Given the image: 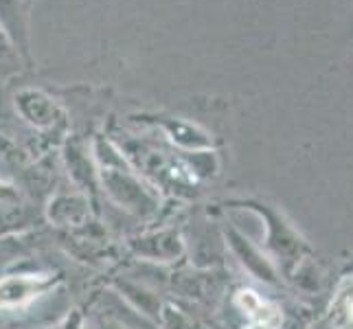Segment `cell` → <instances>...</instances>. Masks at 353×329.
Returning <instances> with one entry per match:
<instances>
[{
    "mask_svg": "<svg viewBox=\"0 0 353 329\" xmlns=\"http://www.w3.org/2000/svg\"><path fill=\"white\" fill-rule=\"evenodd\" d=\"M233 308L248 329H279L283 321L281 308L252 288H241L235 292Z\"/></svg>",
    "mask_w": 353,
    "mask_h": 329,
    "instance_id": "cell-1",
    "label": "cell"
},
{
    "mask_svg": "<svg viewBox=\"0 0 353 329\" xmlns=\"http://www.w3.org/2000/svg\"><path fill=\"white\" fill-rule=\"evenodd\" d=\"M53 286L51 275H16L0 281V310H16L42 297Z\"/></svg>",
    "mask_w": 353,
    "mask_h": 329,
    "instance_id": "cell-2",
    "label": "cell"
},
{
    "mask_svg": "<svg viewBox=\"0 0 353 329\" xmlns=\"http://www.w3.org/2000/svg\"><path fill=\"white\" fill-rule=\"evenodd\" d=\"M16 106L20 114L35 128H51L59 114L51 97H46L40 90H22L16 97Z\"/></svg>",
    "mask_w": 353,
    "mask_h": 329,
    "instance_id": "cell-3",
    "label": "cell"
},
{
    "mask_svg": "<svg viewBox=\"0 0 353 329\" xmlns=\"http://www.w3.org/2000/svg\"><path fill=\"white\" fill-rule=\"evenodd\" d=\"M325 321L334 329H353V272L347 275L334 290Z\"/></svg>",
    "mask_w": 353,
    "mask_h": 329,
    "instance_id": "cell-4",
    "label": "cell"
},
{
    "mask_svg": "<svg viewBox=\"0 0 353 329\" xmlns=\"http://www.w3.org/2000/svg\"><path fill=\"white\" fill-rule=\"evenodd\" d=\"M0 27L5 29L14 46L24 42V20L20 0H0Z\"/></svg>",
    "mask_w": 353,
    "mask_h": 329,
    "instance_id": "cell-5",
    "label": "cell"
},
{
    "mask_svg": "<svg viewBox=\"0 0 353 329\" xmlns=\"http://www.w3.org/2000/svg\"><path fill=\"white\" fill-rule=\"evenodd\" d=\"M161 323L165 329H206L200 321H196L187 312H182L174 306H165L161 312Z\"/></svg>",
    "mask_w": 353,
    "mask_h": 329,
    "instance_id": "cell-6",
    "label": "cell"
},
{
    "mask_svg": "<svg viewBox=\"0 0 353 329\" xmlns=\"http://www.w3.org/2000/svg\"><path fill=\"white\" fill-rule=\"evenodd\" d=\"M11 48H14V44H11V40H9V35L5 33V29L0 27V55L11 53Z\"/></svg>",
    "mask_w": 353,
    "mask_h": 329,
    "instance_id": "cell-7",
    "label": "cell"
},
{
    "mask_svg": "<svg viewBox=\"0 0 353 329\" xmlns=\"http://www.w3.org/2000/svg\"><path fill=\"white\" fill-rule=\"evenodd\" d=\"M51 329H77V321L75 319H68L64 321V323H59V325H55V327H51Z\"/></svg>",
    "mask_w": 353,
    "mask_h": 329,
    "instance_id": "cell-8",
    "label": "cell"
},
{
    "mask_svg": "<svg viewBox=\"0 0 353 329\" xmlns=\"http://www.w3.org/2000/svg\"><path fill=\"white\" fill-rule=\"evenodd\" d=\"M310 329H334V327H332L330 323H327L325 319H321V321H316Z\"/></svg>",
    "mask_w": 353,
    "mask_h": 329,
    "instance_id": "cell-9",
    "label": "cell"
},
{
    "mask_svg": "<svg viewBox=\"0 0 353 329\" xmlns=\"http://www.w3.org/2000/svg\"><path fill=\"white\" fill-rule=\"evenodd\" d=\"M99 329H125V327H121L119 323H105V325H101Z\"/></svg>",
    "mask_w": 353,
    "mask_h": 329,
    "instance_id": "cell-10",
    "label": "cell"
},
{
    "mask_svg": "<svg viewBox=\"0 0 353 329\" xmlns=\"http://www.w3.org/2000/svg\"><path fill=\"white\" fill-rule=\"evenodd\" d=\"M347 272H353V266H351V268H349V270H347Z\"/></svg>",
    "mask_w": 353,
    "mask_h": 329,
    "instance_id": "cell-11",
    "label": "cell"
}]
</instances>
